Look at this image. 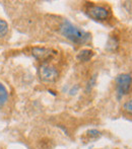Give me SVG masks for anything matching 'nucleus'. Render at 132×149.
<instances>
[{
  "label": "nucleus",
  "instance_id": "9d476101",
  "mask_svg": "<svg viewBox=\"0 0 132 149\" xmlns=\"http://www.w3.org/2000/svg\"><path fill=\"white\" fill-rule=\"evenodd\" d=\"M87 134H89V136H94V137H99L100 136V132L97 131V130H89V132H87Z\"/></svg>",
  "mask_w": 132,
  "mask_h": 149
},
{
  "label": "nucleus",
  "instance_id": "1a4fd4ad",
  "mask_svg": "<svg viewBox=\"0 0 132 149\" xmlns=\"http://www.w3.org/2000/svg\"><path fill=\"white\" fill-rule=\"evenodd\" d=\"M123 109L125 110V112L128 113L129 115H132V100L126 102L123 104Z\"/></svg>",
  "mask_w": 132,
  "mask_h": 149
},
{
  "label": "nucleus",
  "instance_id": "f03ea898",
  "mask_svg": "<svg viewBox=\"0 0 132 149\" xmlns=\"http://www.w3.org/2000/svg\"><path fill=\"white\" fill-rule=\"evenodd\" d=\"M132 83V77L129 74H120L116 77L117 91L120 96L129 92Z\"/></svg>",
  "mask_w": 132,
  "mask_h": 149
},
{
  "label": "nucleus",
  "instance_id": "39448f33",
  "mask_svg": "<svg viewBox=\"0 0 132 149\" xmlns=\"http://www.w3.org/2000/svg\"><path fill=\"white\" fill-rule=\"evenodd\" d=\"M32 52H33V55L39 60H45L47 58L51 57L52 54H54L52 53V50L47 49V48H44V47H34Z\"/></svg>",
  "mask_w": 132,
  "mask_h": 149
},
{
  "label": "nucleus",
  "instance_id": "423d86ee",
  "mask_svg": "<svg viewBox=\"0 0 132 149\" xmlns=\"http://www.w3.org/2000/svg\"><path fill=\"white\" fill-rule=\"evenodd\" d=\"M7 98H8L7 90L0 83V109L5 104V102H7Z\"/></svg>",
  "mask_w": 132,
  "mask_h": 149
},
{
  "label": "nucleus",
  "instance_id": "f257e3e1",
  "mask_svg": "<svg viewBox=\"0 0 132 149\" xmlns=\"http://www.w3.org/2000/svg\"><path fill=\"white\" fill-rule=\"evenodd\" d=\"M60 33L67 40L75 44H82L87 42L89 38V35L85 31L79 30L75 26H73L69 20H64L60 26Z\"/></svg>",
  "mask_w": 132,
  "mask_h": 149
},
{
  "label": "nucleus",
  "instance_id": "20e7f679",
  "mask_svg": "<svg viewBox=\"0 0 132 149\" xmlns=\"http://www.w3.org/2000/svg\"><path fill=\"white\" fill-rule=\"evenodd\" d=\"M89 14L95 19H100V20H104L106 18H108L109 16V12L103 6H98V5H94L91 6L89 9Z\"/></svg>",
  "mask_w": 132,
  "mask_h": 149
},
{
  "label": "nucleus",
  "instance_id": "7ed1b4c3",
  "mask_svg": "<svg viewBox=\"0 0 132 149\" xmlns=\"http://www.w3.org/2000/svg\"><path fill=\"white\" fill-rule=\"evenodd\" d=\"M40 78L42 79L45 82H54L56 79L58 78V73L57 69L53 66H50V65H42L40 67Z\"/></svg>",
  "mask_w": 132,
  "mask_h": 149
},
{
  "label": "nucleus",
  "instance_id": "0eeeda50",
  "mask_svg": "<svg viewBox=\"0 0 132 149\" xmlns=\"http://www.w3.org/2000/svg\"><path fill=\"white\" fill-rule=\"evenodd\" d=\"M93 55H94V53H93V51H91V50H83V51H81L80 53L78 54L77 59L87 62V61H89L91 57H93Z\"/></svg>",
  "mask_w": 132,
  "mask_h": 149
},
{
  "label": "nucleus",
  "instance_id": "6e6552de",
  "mask_svg": "<svg viewBox=\"0 0 132 149\" xmlns=\"http://www.w3.org/2000/svg\"><path fill=\"white\" fill-rule=\"evenodd\" d=\"M8 31V24L5 20L0 19V38H3Z\"/></svg>",
  "mask_w": 132,
  "mask_h": 149
}]
</instances>
